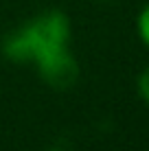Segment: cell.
I'll list each match as a JSON object with an SVG mask.
<instances>
[{
	"label": "cell",
	"instance_id": "2",
	"mask_svg": "<svg viewBox=\"0 0 149 151\" xmlns=\"http://www.w3.org/2000/svg\"><path fill=\"white\" fill-rule=\"evenodd\" d=\"M40 77L46 86H50L53 90H70L77 81H79V61L75 59V55L70 53V46L64 50H57L53 55H46L42 59L35 61Z\"/></svg>",
	"mask_w": 149,
	"mask_h": 151
},
{
	"label": "cell",
	"instance_id": "3",
	"mask_svg": "<svg viewBox=\"0 0 149 151\" xmlns=\"http://www.w3.org/2000/svg\"><path fill=\"white\" fill-rule=\"evenodd\" d=\"M136 29H138V37L140 42L149 48V4L138 13V20H136Z\"/></svg>",
	"mask_w": 149,
	"mask_h": 151
},
{
	"label": "cell",
	"instance_id": "1",
	"mask_svg": "<svg viewBox=\"0 0 149 151\" xmlns=\"http://www.w3.org/2000/svg\"><path fill=\"white\" fill-rule=\"evenodd\" d=\"M70 46V20L59 9L42 11L2 40V55L13 64H35Z\"/></svg>",
	"mask_w": 149,
	"mask_h": 151
},
{
	"label": "cell",
	"instance_id": "5",
	"mask_svg": "<svg viewBox=\"0 0 149 151\" xmlns=\"http://www.w3.org/2000/svg\"><path fill=\"white\" fill-rule=\"evenodd\" d=\"M101 2H110V0H101Z\"/></svg>",
	"mask_w": 149,
	"mask_h": 151
},
{
	"label": "cell",
	"instance_id": "4",
	"mask_svg": "<svg viewBox=\"0 0 149 151\" xmlns=\"http://www.w3.org/2000/svg\"><path fill=\"white\" fill-rule=\"evenodd\" d=\"M136 88H138V96L149 105V66L138 75V81H136Z\"/></svg>",
	"mask_w": 149,
	"mask_h": 151
}]
</instances>
